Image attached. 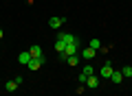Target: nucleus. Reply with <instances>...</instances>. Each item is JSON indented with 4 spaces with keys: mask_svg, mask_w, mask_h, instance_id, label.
I'll use <instances>...</instances> for the list:
<instances>
[{
    "mask_svg": "<svg viewBox=\"0 0 132 96\" xmlns=\"http://www.w3.org/2000/svg\"><path fill=\"white\" fill-rule=\"evenodd\" d=\"M29 55H31V57H42L44 52H42L40 46H31V48H29Z\"/></svg>",
    "mask_w": 132,
    "mask_h": 96,
    "instance_id": "8",
    "label": "nucleus"
},
{
    "mask_svg": "<svg viewBox=\"0 0 132 96\" xmlns=\"http://www.w3.org/2000/svg\"><path fill=\"white\" fill-rule=\"evenodd\" d=\"M55 50H57V52H64V50H66V41H64V39H60V37H57V41H55Z\"/></svg>",
    "mask_w": 132,
    "mask_h": 96,
    "instance_id": "9",
    "label": "nucleus"
},
{
    "mask_svg": "<svg viewBox=\"0 0 132 96\" xmlns=\"http://www.w3.org/2000/svg\"><path fill=\"white\" fill-rule=\"evenodd\" d=\"M5 90H7V92H15V90H18V83H15V79H13V81H7V83H5Z\"/></svg>",
    "mask_w": 132,
    "mask_h": 96,
    "instance_id": "10",
    "label": "nucleus"
},
{
    "mask_svg": "<svg viewBox=\"0 0 132 96\" xmlns=\"http://www.w3.org/2000/svg\"><path fill=\"white\" fill-rule=\"evenodd\" d=\"M88 46H90V48H95V50H99V48H101V41L95 37V39H90V41H88Z\"/></svg>",
    "mask_w": 132,
    "mask_h": 96,
    "instance_id": "13",
    "label": "nucleus"
},
{
    "mask_svg": "<svg viewBox=\"0 0 132 96\" xmlns=\"http://www.w3.org/2000/svg\"><path fill=\"white\" fill-rule=\"evenodd\" d=\"M123 77H132V66H123Z\"/></svg>",
    "mask_w": 132,
    "mask_h": 96,
    "instance_id": "14",
    "label": "nucleus"
},
{
    "mask_svg": "<svg viewBox=\"0 0 132 96\" xmlns=\"http://www.w3.org/2000/svg\"><path fill=\"white\" fill-rule=\"evenodd\" d=\"M110 81H112V83H121V81H123V72H121V70H112Z\"/></svg>",
    "mask_w": 132,
    "mask_h": 96,
    "instance_id": "5",
    "label": "nucleus"
},
{
    "mask_svg": "<svg viewBox=\"0 0 132 96\" xmlns=\"http://www.w3.org/2000/svg\"><path fill=\"white\" fill-rule=\"evenodd\" d=\"M130 81H132V77H130Z\"/></svg>",
    "mask_w": 132,
    "mask_h": 96,
    "instance_id": "18",
    "label": "nucleus"
},
{
    "mask_svg": "<svg viewBox=\"0 0 132 96\" xmlns=\"http://www.w3.org/2000/svg\"><path fill=\"white\" fill-rule=\"evenodd\" d=\"M95 55H97V50H95V48H90V46L81 48V57H84V59H93Z\"/></svg>",
    "mask_w": 132,
    "mask_h": 96,
    "instance_id": "3",
    "label": "nucleus"
},
{
    "mask_svg": "<svg viewBox=\"0 0 132 96\" xmlns=\"http://www.w3.org/2000/svg\"><path fill=\"white\" fill-rule=\"evenodd\" d=\"M86 79H88V77H86V74H84V72H81V74H79V77H77V81H79V83H81V85H86Z\"/></svg>",
    "mask_w": 132,
    "mask_h": 96,
    "instance_id": "16",
    "label": "nucleus"
},
{
    "mask_svg": "<svg viewBox=\"0 0 132 96\" xmlns=\"http://www.w3.org/2000/svg\"><path fill=\"white\" fill-rule=\"evenodd\" d=\"M2 35H5V31H2V28H0V39H2Z\"/></svg>",
    "mask_w": 132,
    "mask_h": 96,
    "instance_id": "17",
    "label": "nucleus"
},
{
    "mask_svg": "<svg viewBox=\"0 0 132 96\" xmlns=\"http://www.w3.org/2000/svg\"><path fill=\"white\" fill-rule=\"evenodd\" d=\"M79 50H81V44H79V39H75V41H71V44H66V50L60 52V59L66 61L71 55H79Z\"/></svg>",
    "mask_w": 132,
    "mask_h": 96,
    "instance_id": "1",
    "label": "nucleus"
},
{
    "mask_svg": "<svg viewBox=\"0 0 132 96\" xmlns=\"http://www.w3.org/2000/svg\"><path fill=\"white\" fill-rule=\"evenodd\" d=\"M81 72L86 74V77H90V74H95V70H93V66H84V70Z\"/></svg>",
    "mask_w": 132,
    "mask_h": 96,
    "instance_id": "15",
    "label": "nucleus"
},
{
    "mask_svg": "<svg viewBox=\"0 0 132 96\" xmlns=\"http://www.w3.org/2000/svg\"><path fill=\"white\" fill-rule=\"evenodd\" d=\"M57 37H60V39H64L66 44H71V41H75V39H77V37L73 35V33H60Z\"/></svg>",
    "mask_w": 132,
    "mask_h": 96,
    "instance_id": "7",
    "label": "nucleus"
},
{
    "mask_svg": "<svg viewBox=\"0 0 132 96\" xmlns=\"http://www.w3.org/2000/svg\"><path fill=\"white\" fill-rule=\"evenodd\" d=\"M18 59H20V63H24V66H27V63H29V59H31V55H29V50L20 52V57H18Z\"/></svg>",
    "mask_w": 132,
    "mask_h": 96,
    "instance_id": "11",
    "label": "nucleus"
},
{
    "mask_svg": "<svg viewBox=\"0 0 132 96\" xmlns=\"http://www.w3.org/2000/svg\"><path fill=\"white\" fill-rule=\"evenodd\" d=\"M110 74H112V66L106 61V63L101 66V79H110Z\"/></svg>",
    "mask_w": 132,
    "mask_h": 96,
    "instance_id": "4",
    "label": "nucleus"
},
{
    "mask_svg": "<svg viewBox=\"0 0 132 96\" xmlns=\"http://www.w3.org/2000/svg\"><path fill=\"white\" fill-rule=\"evenodd\" d=\"M66 22V18H51L48 20V26L51 28H60V24H64Z\"/></svg>",
    "mask_w": 132,
    "mask_h": 96,
    "instance_id": "6",
    "label": "nucleus"
},
{
    "mask_svg": "<svg viewBox=\"0 0 132 96\" xmlns=\"http://www.w3.org/2000/svg\"><path fill=\"white\" fill-rule=\"evenodd\" d=\"M66 63H68V66H77V63H79V55H71L68 59H66Z\"/></svg>",
    "mask_w": 132,
    "mask_h": 96,
    "instance_id": "12",
    "label": "nucleus"
},
{
    "mask_svg": "<svg viewBox=\"0 0 132 96\" xmlns=\"http://www.w3.org/2000/svg\"><path fill=\"white\" fill-rule=\"evenodd\" d=\"M86 87H88V90H97L99 87V77H93V74H90V77L86 79Z\"/></svg>",
    "mask_w": 132,
    "mask_h": 96,
    "instance_id": "2",
    "label": "nucleus"
}]
</instances>
